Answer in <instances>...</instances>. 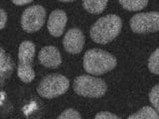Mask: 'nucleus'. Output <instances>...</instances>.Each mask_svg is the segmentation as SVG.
<instances>
[{"mask_svg": "<svg viewBox=\"0 0 159 119\" xmlns=\"http://www.w3.org/2000/svg\"><path fill=\"white\" fill-rule=\"evenodd\" d=\"M122 28L121 19L117 15L109 14L99 18L89 30V35L93 42L106 45L116 39Z\"/></svg>", "mask_w": 159, "mask_h": 119, "instance_id": "f257e3e1", "label": "nucleus"}, {"mask_svg": "<svg viewBox=\"0 0 159 119\" xmlns=\"http://www.w3.org/2000/svg\"><path fill=\"white\" fill-rule=\"evenodd\" d=\"M116 59L113 55L101 49H91L84 56V68L93 76L107 73L116 67Z\"/></svg>", "mask_w": 159, "mask_h": 119, "instance_id": "f03ea898", "label": "nucleus"}, {"mask_svg": "<svg viewBox=\"0 0 159 119\" xmlns=\"http://www.w3.org/2000/svg\"><path fill=\"white\" fill-rule=\"evenodd\" d=\"M107 89V83L103 79L91 76H79L74 82V91L84 97H102L106 94Z\"/></svg>", "mask_w": 159, "mask_h": 119, "instance_id": "7ed1b4c3", "label": "nucleus"}, {"mask_svg": "<svg viewBox=\"0 0 159 119\" xmlns=\"http://www.w3.org/2000/svg\"><path fill=\"white\" fill-rule=\"evenodd\" d=\"M70 86L69 79L62 74L52 73L45 77L37 87L40 96L44 98H55L66 92Z\"/></svg>", "mask_w": 159, "mask_h": 119, "instance_id": "20e7f679", "label": "nucleus"}, {"mask_svg": "<svg viewBox=\"0 0 159 119\" xmlns=\"http://www.w3.org/2000/svg\"><path fill=\"white\" fill-rule=\"evenodd\" d=\"M129 25L132 31L137 34L159 32V12L137 13L131 17Z\"/></svg>", "mask_w": 159, "mask_h": 119, "instance_id": "39448f33", "label": "nucleus"}, {"mask_svg": "<svg viewBox=\"0 0 159 119\" xmlns=\"http://www.w3.org/2000/svg\"><path fill=\"white\" fill-rule=\"evenodd\" d=\"M45 19H46V9L42 5H32L22 14V28L28 33L37 32L43 27Z\"/></svg>", "mask_w": 159, "mask_h": 119, "instance_id": "423d86ee", "label": "nucleus"}, {"mask_svg": "<svg viewBox=\"0 0 159 119\" xmlns=\"http://www.w3.org/2000/svg\"><path fill=\"white\" fill-rule=\"evenodd\" d=\"M63 45L65 50L70 54H79L82 52L84 45V36L78 28H72L64 36Z\"/></svg>", "mask_w": 159, "mask_h": 119, "instance_id": "0eeeda50", "label": "nucleus"}, {"mask_svg": "<svg viewBox=\"0 0 159 119\" xmlns=\"http://www.w3.org/2000/svg\"><path fill=\"white\" fill-rule=\"evenodd\" d=\"M67 14L63 10H54L51 12L48 19L47 27L50 34L54 37H60L64 33L65 27L67 24Z\"/></svg>", "mask_w": 159, "mask_h": 119, "instance_id": "6e6552de", "label": "nucleus"}, {"mask_svg": "<svg viewBox=\"0 0 159 119\" xmlns=\"http://www.w3.org/2000/svg\"><path fill=\"white\" fill-rule=\"evenodd\" d=\"M39 61L45 68H56L62 64V56L54 46H46L39 52Z\"/></svg>", "mask_w": 159, "mask_h": 119, "instance_id": "1a4fd4ad", "label": "nucleus"}, {"mask_svg": "<svg viewBox=\"0 0 159 119\" xmlns=\"http://www.w3.org/2000/svg\"><path fill=\"white\" fill-rule=\"evenodd\" d=\"M35 57V45L31 41H24L21 43L18 51L19 66L32 67Z\"/></svg>", "mask_w": 159, "mask_h": 119, "instance_id": "9d476101", "label": "nucleus"}, {"mask_svg": "<svg viewBox=\"0 0 159 119\" xmlns=\"http://www.w3.org/2000/svg\"><path fill=\"white\" fill-rule=\"evenodd\" d=\"M14 68V63L11 61L2 49H0V84L9 77Z\"/></svg>", "mask_w": 159, "mask_h": 119, "instance_id": "9b49d317", "label": "nucleus"}, {"mask_svg": "<svg viewBox=\"0 0 159 119\" xmlns=\"http://www.w3.org/2000/svg\"><path fill=\"white\" fill-rule=\"evenodd\" d=\"M107 0H84L83 6L88 12L92 14H101L107 8Z\"/></svg>", "mask_w": 159, "mask_h": 119, "instance_id": "f8f14e48", "label": "nucleus"}, {"mask_svg": "<svg viewBox=\"0 0 159 119\" xmlns=\"http://www.w3.org/2000/svg\"><path fill=\"white\" fill-rule=\"evenodd\" d=\"M127 119H159L158 113L150 106H144L135 113L129 115Z\"/></svg>", "mask_w": 159, "mask_h": 119, "instance_id": "ddd939ff", "label": "nucleus"}, {"mask_svg": "<svg viewBox=\"0 0 159 119\" xmlns=\"http://www.w3.org/2000/svg\"><path fill=\"white\" fill-rule=\"evenodd\" d=\"M121 7L128 11H140L148 4L147 0H119Z\"/></svg>", "mask_w": 159, "mask_h": 119, "instance_id": "4468645a", "label": "nucleus"}, {"mask_svg": "<svg viewBox=\"0 0 159 119\" xmlns=\"http://www.w3.org/2000/svg\"><path fill=\"white\" fill-rule=\"evenodd\" d=\"M17 74H18V77L21 79L23 82H26V83L31 82L35 78V72L32 68V67L18 66Z\"/></svg>", "mask_w": 159, "mask_h": 119, "instance_id": "2eb2a0df", "label": "nucleus"}, {"mask_svg": "<svg viewBox=\"0 0 159 119\" xmlns=\"http://www.w3.org/2000/svg\"><path fill=\"white\" fill-rule=\"evenodd\" d=\"M148 68L152 73L159 74V48H157L149 57Z\"/></svg>", "mask_w": 159, "mask_h": 119, "instance_id": "dca6fc26", "label": "nucleus"}, {"mask_svg": "<svg viewBox=\"0 0 159 119\" xmlns=\"http://www.w3.org/2000/svg\"><path fill=\"white\" fill-rule=\"evenodd\" d=\"M149 101L151 102L152 106L154 107V110L159 115V84L154 86L149 92Z\"/></svg>", "mask_w": 159, "mask_h": 119, "instance_id": "f3484780", "label": "nucleus"}, {"mask_svg": "<svg viewBox=\"0 0 159 119\" xmlns=\"http://www.w3.org/2000/svg\"><path fill=\"white\" fill-rule=\"evenodd\" d=\"M57 119H82V116L77 110L73 108H69L60 114Z\"/></svg>", "mask_w": 159, "mask_h": 119, "instance_id": "a211bd4d", "label": "nucleus"}, {"mask_svg": "<svg viewBox=\"0 0 159 119\" xmlns=\"http://www.w3.org/2000/svg\"><path fill=\"white\" fill-rule=\"evenodd\" d=\"M94 119H121L119 118L117 115L113 114L111 112H108V111H102V112H98L96 116H94Z\"/></svg>", "mask_w": 159, "mask_h": 119, "instance_id": "6ab92c4d", "label": "nucleus"}, {"mask_svg": "<svg viewBox=\"0 0 159 119\" xmlns=\"http://www.w3.org/2000/svg\"><path fill=\"white\" fill-rule=\"evenodd\" d=\"M7 22V14L3 9L0 8V30L5 27Z\"/></svg>", "mask_w": 159, "mask_h": 119, "instance_id": "aec40b11", "label": "nucleus"}, {"mask_svg": "<svg viewBox=\"0 0 159 119\" xmlns=\"http://www.w3.org/2000/svg\"><path fill=\"white\" fill-rule=\"evenodd\" d=\"M13 4L15 5H19V6H22V5H25V4H30L32 3L31 0H13Z\"/></svg>", "mask_w": 159, "mask_h": 119, "instance_id": "412c9836", "label": "nucleus"}]
</instances>
